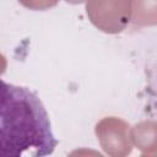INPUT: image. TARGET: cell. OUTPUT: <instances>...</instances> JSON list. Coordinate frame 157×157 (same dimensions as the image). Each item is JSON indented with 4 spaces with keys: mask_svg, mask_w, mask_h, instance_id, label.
<instances>
[{
    "mask_svg": "<svg viewBox=\"0 0 157 157\" xmlns=\"http://www.w3.org/2000/svg\"><path fill=\"white\" fill-rule=\"evenodd\" d=\"M56 145L49 115L38 94L2 81L0 157L48 156Z\"/></svg>",
    "mask_w": 157,
    "mask_h": 157,
    "instance_id": "6da1fadb",
    "label": "cell"
}]
</instances>
